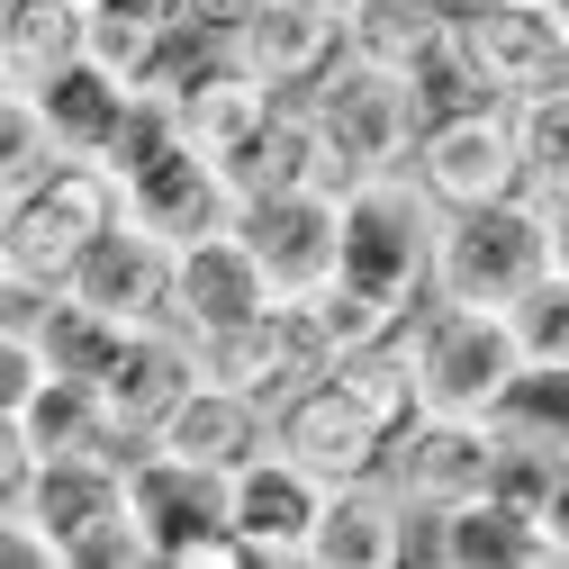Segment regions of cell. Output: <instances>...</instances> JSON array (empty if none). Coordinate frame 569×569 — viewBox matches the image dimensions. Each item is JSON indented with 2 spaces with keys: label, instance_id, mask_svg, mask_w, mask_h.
Segmentation results:
<instances>
[{
  "label": "cell",
  "instance_id": "obj_1",
  "mask_svg": "<svg viewBox=\"0 0 569 569\" xmlns=\"http://www.w3.org/2000/svg\"><path fill=\"white\" fill-rule=\"evenodd\" d=\"M118 218H127V181H118L109 163L63 154L37 190L0 199V290H19V299L63 290V280L82 271V253H91Z\"/></svg>",
  "mask_w": 569,
  "mask_h": 569
},
{
  "label": "cell",
  "instance_id": "obj_2",
  "mask_svg": "<svg viewBox=\"0 0 569 569\" xmlns=\"http://www.w3.org/2000/svg\"><path fill=\"white\" fill-rule=\"evenodd\" d=\"M443 218L452 208L416 181V163L398 172H362L343 190V280L398 299V308H425L435 299V253H443Z\"/></svg>",
  "mask_w": 569,
  "mask_h": 569
},
{
  "label": "cell",
  "instance_id": "obj_3",
  "mask_svg": "<svg viewBox=\"0 0 569 569\" xmlns=\"http://www.w3.org/2000/svg\"><path fill=\"white\" fill-rule=\"evenodd\" d=\"M407 335H416V380H425V407L435 416H507L533 389V362H525L507 308L425 299Z\"/></svg>",
  "mask_w": 569,
  "mask_h": 569
},
{
  "label": "cell",
  "instance_id": "obj_4",
  "mask_svg": "<svg viewBox=\"0 0 569 569\" xmlns=\"http://www.w3.org/2000/svg\"><path fill=\"white\" fill-rule=\"evenodd\" d=\"M0 507H28L63 569H154V542L127 507V452H54L19 497H0Z\"/></svg>",
  "mask_w": 569,
  "mask_h": 569
},
{
  "label": "cell",
  "instance_id": "obj_5",
  "mask_svg": "<svg viewBox=\"0 0 569 569\" xmlns=\"http://www.w3.org/2000/svg\"><path fill=\"white\" fill-rule=\"evenodd\" d=\"M551 82H569V37L542 10H516V0H461L452 54L425 73L435 109H452V100H525V91H551Z\"/></svg>",
  "mask_w": 569,
  "mask_h": 569
},
{
  "label": "cell",
  "instance_id": "obj_6",
  "mask_svg": "<svg viewBox=\"0 0 569 569\" xmlns=\"http://www.w3.org/2000/svg\"><path fill=\"white\" fill-rule=\"evenodd\" d=\"M551 262H560V244H551V208L542 199L516 190V199H488V208H452L443 253H435V299L516 308Z\"/></svg>",
  "mask_w": 569,
  "mask_h": 569
},
{
  "label": "cell",
  "instance_id": "obj_7",
  "mask_svg": "<svg viewBox=\"0 0 569 569\" xmlns=\"http://www.w3.org/2000/svg\"><path fill=\"white\" fill-rule=\"evenodd\" d=\"M308 100H317L326 136H335L362 172L416 163L425 127H435V91H425V73H398V63H371V54H343Z\"/></svg>",
  "mask_w": 569,
  "mask_h": 569
},
{
  "label": "cell",
  "instance_id": "obj_8",
  "mask_svg": "<svg viewBox=\"0 0 569 569\" xmlns=\"http://www.w3.org/2000/svg\"><path fill=\"white\" fill-rule=\"evenodd\" d=\"M416 181L443 208H488L525 190V146H516V100H452L435 109L416 146Z\"/></svg>",
  "mask_w": 569,
  "mask_h": 569
},
{
  "label": "cell",
  "instance_id": "obj_9",
  "mask_svg": "<svg viewBox=\"0 0 569 569\" xmlns=\"http://www.w3.org/2000/svg\"><path fill=\"white\" fill-rule=\"evenodd\" d=\"M271 443L290 452V461H308L326 488H343V479H380L389 470V425L352 398L335 371H317L308 389H290L271 407Z\"/></svg>",
  "mask_w": 569,
  "mask_h": 569
},
{
  "label": "cell",
  "instance_id": "obj_10",
  "mask_svg": "<svg viewBox=\"0 0 569 569\" xmlns=\"http://www.w3.org/2000/svg\"><path fill=\"white\" fill-rule=\"evenodd\" d=\"M317 516H326V479L290 452H253L227 479V525L253 542V569H308L317 560Z\"/></svg>",
  "mask_w": 569,
  "mask_h": 569
},
{
  "label": "cell",
  "instance_id": "obj_11",
  "mask_svg": "<svg viewBox=\"0 0 569 569\" xmlns=\"http://www.w3.org/2000/svg\"><path fill=\"white\" fill-rule=\"evenodd\" d=\"M389 479L416 516H443L461 497H488L497 479V416H435L425 407L416 425L389 435Z\"/></svg>",
  "mask_w": 569,
  "mask_h": 569
},
{
  "label": "cell",
  "instance_id": "obj_12",
  "mask_svg": "<svg viewBox=\"0 0 569 569\" xmlns=\"http://www.w3.org/2000/svg\"><path fill=\"white\" fill-rule=\"evenodd\" d=\"M199 371L244 389V398H262V407H280L290 389H308L317 371H335V352H326L308 299H271V317H253V326H236L218 343H199Z\"/></svg>",
  "mask_w": 569,
  "mask_h": 569
},
{
  "label": "cell",
  "instance_id": "obj_13",
  "mask_svg": "<svg viewBox=\"0 0 569 569\" xmlns=\"http://www.w3.org/2000/svg\"><path fill=\"white\" fill-rule=\"evenodd\" d=\"M271 299H280L271 271H262V253H253L236 227L181 244V262H172V326H181L190 343H218V335L271 317Z\"/></svg>",
  "mask_w": 569,
  "mask_h": 569
},
{
  "label": "cell",
  "instance_id": "obj_14",
  "mask_svg": "<svg viewBox=\"0 0 569 569\" xmlns=\"http://www.w3.org/2000/svg\"><path fill=\"white\" fill-rule=\"evenodd\" d=\"M236 236L262 253L271 290H317V280H335L343 262V190H280V199H244Z\"/></svg>",
  "mask_w": 569,
  "mask_h": 569
},
{
  "label": "cell",
  "instance_id": "obj_15",
  "mask_svg": "<svg viewBox=\"0 0 569 569\" xmlns=\"http://www.w3.org/2000/svg\"><path fill=\"white\" fill-rule=\"evenodd\" d=\"M227 172H236L244 199H280V190H352V181H362V163H352L335 136H326L317 100H280L271 127L244 136V146L227 154Z\"/></svg>",
  "mask_w": 569,
  "mask_h": 569
},
{
  "label": "cell",
  "instance_id": "obj_16",
  "mask_svg": "<svg viewBox=\"0 0 569 569\" xmlns=\"http://www.w3.org/2000/svg\"><path fill=\"white\" fill-rule=\"evenodd\" d=\"M425 542V516L398 497V479H343L326 488V516H317V560L308 569H398Z\"/></svg>",
  "mask_w": 569,
  "mask_h": 569
},
{
  "label": "cell",
  "instance_id": "obj_17",
  "mask_svg": "<svg viewBox=\"0 0 569 569\" xmlns=\"http://www.w3.org/2000/svg\"><path fill=\"white\" fill-rule=\"evenodd\" d=\"M172 262H181V244H163L154 227L118 218V227L82 253V271L63 280V290H82V299L109 308L118 326H172Z\"/></svg>",
  "mask_w": 569,
  "mask_h": 569
},
{
  "label": "cell",
  "instance_id": "obj_18",
  "mask_svg": "<svg viewBox=\"0 0 569 569\" xmlns=\"http://www.w3.org/2000/svg\"><path fill=\"white\" fill-rule=\"evenodd\" d=\"M190 380H199V343H190L181 326H136V335L118 343V362L100 371V407H109V425H118V443H146L154 425L181 407Z\"/></svg>",
  "mask_w": 569,
  "mask_h": 569
},
{
  "label": "cell",
  "instance_id": "obj_19",
  "mask_svg": "<svg viewBox=\"0 0 569 569\" xmlns=\"http://www.w3.org/2000/svg\"><path fill=\"white\" fill-rule=\"evenodd\" d=\"M416 560H435V569H560L551 525L507 507V497H461V507L425 516Z\"/></svg>",
  "mask_w": 569,
  "mask_h": 569
},
{
  "label": "cell",
  "instance_id": "obj_20",
  "mask_svg": "<svg viewBox=\"0 0 569 569\" xmlns=\"http://www.w3.org/2000/svg\"><path fill=\"white\" fill-rule=\"evenodd\" d=\"M146 443H163V452H181V461H199V470L236 479V470H244L253 452H271V407L199 371V380L181 389V407H172V416L154 425Z\"/></svg>",
  "mask_w": 569,
  "mask_h": 569
},
{
  "label": "cell",
  "instance_id": "obj_21",
  "mask_svg": "<svg viewBox=\"0 0 569 569\" xmlns=\"http://www.w3.org/2000/svg\"><path fill=\"white\" fill-rule=\"evenodd\" d=\"M290 100L280 82H262L244 54H218L208 46L190 73H181V91H172V118L190 127V146H208V154H236L244 136H262L271 127V109Z\"/></svg>",
  "mask_w": 569,
  "mask_h": 569
},
{
  "label": "cell",
  "instance_id": "obj_22",
  "mask_svg": "<svg viewBox=\"0 0 569 569\" xmlns=\"http://www.w3.org/2000/svg\"><path fill=\"white\" fill-rule=\"evenodd\" d=\"M127 507H136V525H146V542H154V569H163V551L181 533L227 525V479L181 461V452H163V443H127Z\"/></svg>",
  "mask_w": 569,
  "mask_h": 569
},
{
  "label": "cell",
  "instance_id": "obj_23",
  "mask_svg": "<svg viewBox=\"0 0 569 569\" xmlns=\"http://www.w3.org/2000/svg\"><path fill=\"white\" fill-rule=\"evenodd\" d=\"M236 54L253 63L262 82H280L290 100H308L335 63L352 54V37H343V10H308V0H262V19L236 37Z\"/></svg>",
  "mask_w": 569,
  "mask_h": 569
},
{
  "label": "cell",
  "instance_id": "obj_24",
  "mask_svg": "<svg viewBox=\"0 0 569 569\" xmlns=\"http://www.w3.org/2000/svg\"><path fill=\"white\" fill-rule=\"evenodd\" d=\"M37 109H46V127H54V146H63V154H82V163H118V146H127L136 109H146V91H127L118 73H100V63L82 54L73 73H54V82L37 91Z\"/></svg>",
  "mask_w": 569,
  "mask_h": 569
},
{
  "label": "cell",
  "instance_id": "obj_25",
  "mask_svg": "<svg viewBox=\"0 0 569 569\" xmlns=\"http://www.w3.org/2000/svg\"><path fill=\"white\" fill-rule=\"evenodd\" d=\"M91 0H0V82L46 91L54 73H73L91 54Z\"/></svg>",
  "mask_w": 569,
  "mask_h": 569
},
{
  "label": "cell",
  "instance_id": "obj_26",
  "mask_svg": "<svg viewBox=\"0 0 569 569\" xmlns=\"http://www.w3.org/2000/svg\"><path fill=\"white\" fill-rule=\"evenodd\" d=\"M452 28H461V0H352L343 10L352 54L398 63V73H435L452 54Z\"/></svg>",
  "mask_w": 569,
  "mask_h": 569
},
{
  "label": "cell",
  "instance_id": "obj_27",
  "mask_svg": "<svg viewBox=\"0 0 569 569\" xmlns=\"http://www.w3.org/2000/svg\"><path fill=\"white\" fill-rule=\"evenodd\" d=\"M560 470H569V435H560V425H542V416H525V407L497 416V479H488V497L542 516L551 488H560Z\"/></svg>",
  "mask_w": 569,
  "mask_h": 569
},
{
  "label": "cell",
  "instance_id": "obj_28",
  "mask_svg": "<svg viewBox=\"0 0 569 569\" xmlns=\"http://www.w3.org/2000/svg\"><path fill=\"white\" fill-rule=\"evenodd\" d=\"M516 146H525V199L569 208V82L516 100Z\"/></svg>",
  "mask_w": 569,
  "mask_h": 569
},
{
  "label": "cell",
  "instance_id": "obj_29",
  "mask_svg": "<svg viewBox=\"0 0 569 569\" xmlns=\"http://www.w3.org/2000/svg\"><path fill=\"white\" fill-rule=\"evenodd\" d=\"M54 163H63V146H54V127H46L37 91H10V82H0V199L37 190Z\"/></svg>",
  "mask_w": 569,
  "mask_h": 569
},
{
  "label": "cell",
  "instance_id": "obj_30",
  "mask_svg": "<svg viewBox=\"0 0 569 569\" xmlns=\"http://www.w3.org/2000/svg\"><path fill=\"white\" fill-rule=\"evenodd\" d=\"M507 317H516V343H525L533 380H569V262H551Z\"/></svg>",
  "mask_w": 569,
  "mask_h": 569
},
{
  "label": "cell",
  "instance_id": "obj_31",
  "mask_svg": "<svg viewBox=\"0 0 569 569\" xmlns=\"http://www.w3.org/2000/svg\"><path fill=\"white\" fill-rule=\"evenodd\" d=\"M91 10H109V19H146V28H190V0H91ZM199 37V28H190Z\"/></svg>",
  "mask_w": 569,
  "mask_h": 569
},
{
  "label": "cell",
  "instance_id": "obj_32",
  "mask_svg": "<svg viewBox=\"0 0 569 569\" xmlns=\"http://www.w3.org/2000/svg\"><path fill=\"white\" fill-rule=\"evenodd\" d=\"M542 525H551V551H560V569H569V470H560V488H551V507H542Z\"/></svg>",
  "mask_w": 569,
  "mask_h": 569
},
{
  "label": "cell",
  "instance_id": "obj_33",
  "mask_svg": "<svg viewBox=\"0 0 569 569\" xmlns=\"http://www.w3.org/2000/svg\"><path fill=\"white\" fill-rule=\"evenodd\" d=\"M551 244H560V262H569V208H551Z\"/></svg>",
  "mask_w": 569,
  "mask_h": 569
},
{
  "label": "cell",
  "instance_id": "obj_34",
  "mask_svg": "<svg viewBox=\"0 0 569 569\" xmlns=\"http://www.w3.org/2000/svg\"><path fill=\"white\" fill-rule=\"evenodd\" d=\"M551 28H560V37H569V0H551Z\"/></svg>",
  "mask_w": 569,
  "mask_h": 569
},
{
  "label": "cell",
  "instance_id": "obj_35",
  "mask_svg": "<svg viewBox=\"0 0 569 569\" xmlns=\"http://www.w3.org/2000/svg\"><path fill=\"white\" fill-rule=\"evenodd\" d=\"M308 10H352V0H308Z\"/></svg>",
  "mask_w": 569,
  "mask_h": 569
}]
</instances>
